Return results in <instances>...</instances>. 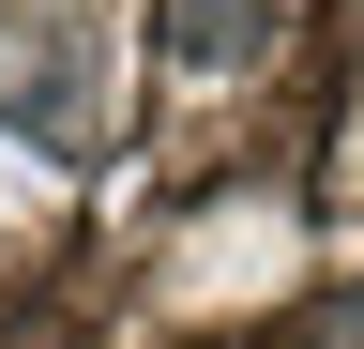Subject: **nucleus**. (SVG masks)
Returning a JSON list of instances; mask_svg holds the SVG:
<instances>
[{
    "mask_svg": "<svg viewBox=\"0 0 364 349\" xmlns=\"http://www.w3.org/2000/svg\"><path fill=\"white\" fill-rule=\"evenodd\" d=\"M273 46V0H182V61H258Z\"/></svg>",
    "mask_w": 364,
    "mask_h": 349,
    "instance_id": "f257e3e1",
    "label": "nucleus"
}]
</instances>
